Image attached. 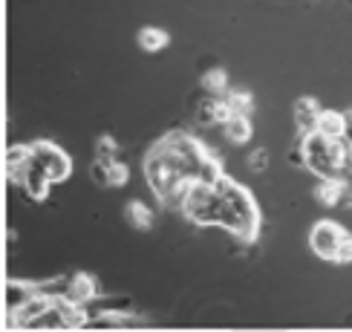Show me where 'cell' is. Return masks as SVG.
Wrapping results in <instances>:
<instances>
[{
    "label": "cell",
    "instance_id": "obj_1",
    "mask_svg": "<svg viewBox=\"0 0 352 332\" xmlns=\"http://www.w3.org/2000/svg\"><path fill=\"white\" fill-rule=\"evenodd\" d=\"M257 223H260V211L254 206L252 194L245 188L234 185L226 173L217 179V220L214 225L231 231L240 240H252L257 234Z\"/></svg>",
    "mask_w": 352,
    "mask_h": 332
},
{
    "label": "cell",
    "instance_id": "obj_2",
    "mask_svg": "<svg viewBox=\"0 0 352 332\" xmlns=\"http://www.w3.org/2000/svg\"><path fill=\"white\" fill-rule=\"evenodd\" d=\"M309 249L329 263L349 266L352 263V234L335 220H318L309 231Z\"/></svg>",
    "mask_w": 352,
    "mask_h": 332
},
{
    "label": "cell",
    "instance_id": "obj_3",
    "mask_svg": "<svg viewBox=\"0 0 352 332\" xmlns=\"http://www.w3.org/2000/svg\"><path fill=\"white\" fill-rule=\"evenodd\" d=\"M179 211L194 225H214V220H217V182L194 179Z\"/></svg>",
    "mask_w": 352,
    "mask_h": 332
},
{
    "label": "cell",
    "instance_id": "obj_4",
    "mask_svg": "<svg viewBox=\"0 0 352 332\" xmlns=\"http://www.w3.org/2000/svg\"><path fill=\"white\" fill-rule=\"evenodd\" d=\"M32 159H35V165L52 179V185L64 182L72 173V159L52 142H35L32 144Z\"/></svg>",
    "mask_w": 352,
    "mask_h": 332
},
{
    "label": "cell",
    "instance_id": "obj_5",
    "mask_svg": "<svg viewBox=\"0 0 352 332\" xmlns=\"http://www.w3.org/2000/svg\"><path fill=\"white\" fill-rule=\"evenodd\" d=\"M61 298H67L72 303H81V307H90V303L98 298V283H96L93 274L78 272V274H72V278H67V289H64Z\"/></svg>",
    "mask_w": 352,
    "mask_h": 332
},
{
    "label": "cell",
    "instance_id": "obj_6",
    "mask_svg": "<svg viewBox=\"0 0 352 332\" xmlns=\"http://www.w3.org/2000/svg\"><path fill=\"white\" fill-rule=\"evenodd\" d=\"M315 199L320 202V206H327V208L341 206L344 199H349V185H346V179H338V177L320 179L318 188H315Z\"/></svg>",
    "mask_w": 352,
    "mask_h": 332
},
{
    "label": "cell",
    "instance_id": "obj_7",
    "mask_svg": "<svg viewBox=\"0 0 352 332\" xmlns=\"http://www.w3.org/2000/svg\"><path fill=\"white\" fill-rule=\"evenodd\" d=\"M29 162H32V144H12L6 153V173L14 185H21Z\"/></svg>",
    "mask_w": 352,
    "mask_h": 332
},
{
    "label": "cell",
    "instance_id": "obj_8",
    "mask_svg": "<svg viewBox=\"0 0 352 332\" xmlns=\"http://www.w3.org/2000/svg\"><path fill=\"white\" fill-rule=\"evenodd\" d=\"M223 133L231 144H245L254 133V124H252V113H237L223 124Z\"/></svg>",
    "mask_w": 352,
    "mask_h": 332
},
{
    "label": "cell",
    "instance_id": "obj_9",
    "mask_svg": "<svg viewBox=\"0 0 352 332\" xmlns=\"http://www.w3.org/2000/svg\"><path fill=\"white\" fill-rule=\"evenodd\" d=\"M318 119H320V107L315 104L312 98H300L295 104V127H298L300 136L318 130Z\"/></svg>",
    "mask_w": 352,
    "mask_h": 332
},
{
    "label": "cell",
    "instance_id": "obj_10",
    "mask_svg": "<svg viewBox=\"0 0 352 332\" xmlns=\"http://www.w3.org/2000/svg\"><path fill=\"white\" fill-rule=\"evenodd\" d=\"M124 220L136 231H151L153 228V211H151V206H144L142 199H130L124 206Z\"/></svg>",
    "mask_w": 352,
    "mask_h": 332
},
{
    "label": "cell",
    "instance_id": "obj_11",
    "mask_svg": "<svg viewBox=\"0 0 352 332\" xmlns=\"http://www.w3.org/2000/svg\"><path fill=\"white\" fill-rule=\"evenodd\" d=\"M35 292H38V286H29V283L9 280V283H6V315L18 312L21 307H26V303L35 298Z\"/></svg>",
    "mask_w": 352,
    "mask_h": 332
},
{
    "label": "cell",
    "instance_id": "obj_12",
    "mask_svg": "<svg viewBox=\"0 0 352 332\" xmlns=\"http://www.w3.org/2000/svg\"><path fill=\"white\" fill-rule=\"evenodd\" d=\"M136 41H139V47L144 52H159V49H165L170 43V35L165 32V29H159V26H144V29H139Z\"/></svg>",
    "mask_w": 352,
    "mask_h": 332
},
{
    "label": "cell",
    "instance_id": "obj_13",
    "mask_svg": "<svg viewBox=\"0 0 352 332\" xmlns=\"http://www.w3.org/2000/svg\"><path fill=\"white\" fill-rule=\"evenodd\" d=\"M318 130L327 136H346V113H335V110H320Z\"/></svg>",
    "mask_w": 352,
    "mask_h": 332
},
{
    "label": "cell",
    "instance_id": "obj_14",
    "mask_svg": "<svg viewBox=\"0 0 352 332\" xmlns=\"http://www.w3.org/2000/svg\"><path fill=\"white\" fill-rule=\"evenodd\" d=\"M202 90L208 93V96H226V93L231 90L226 69H211V72H205V76H202Z\"/></svg>",
    "mask_w": 352,
    "mask_h": 332
},
{
    "label": "cell",
    "instance_id": "obj_15",
    "mask_svg": "<svg viewBox=\"0 0 352 332\" xmlns=\"http://www.w3.org/2000/svg\"><path fill=\"white\" fill-rule=\"evenodd\" d=\"M96 159H104V162H113V159H119V142H116L110 133L98 136V142H96Z\"/></svg>",
    "mask_w": 352,
    "mask_h": 332
},
{
    "label": "cell",
    "instance_id": "obj_16",
    "mask_svg": "<svg viewBox=\"0 0 352 332\" xmlns=\"http://www.w3.org/2000/svg\"><path fill=\"white\" fill-rule=\"evenodd\" d=\"M226 98L231 101V107L237 113H252L254 110V96L248 90H234V87H231V90L226 93Z\"/></svg>",
    "mask_w": 352,
    "mask_h": 332
},
{
    "label": "cell",
    "instance_id": "obj_17",
    "mask_svg": "<svg viewBox=\"0 0 352 332\" xmlns=\"http://www.w3.org/2000/svg\"><path fill=\"white\" fill-rule=\"evenodd\" d=\"M130 182V168L122 162V159H113L110 162V185L113 188H124Z\"/></svg>",
    "mask_w": 352,
    "mask_h": 332
},
{
    "label": "cell",
    "instance_id": "obj_18",
    "mask_svg": "<svg viewBox=\"0 0 352 332\" xmlns=\"http://www.w3.org/2000/svg\"><path fill=\"white\" fill-rule=\"evenodd\" d=\"M245 165H248V170L263 173V170L269 168V151H266V148H254V151H248Z\"/></svg>",
    "mask_w": 352,
    "mask_h": 332
}]
</instances>
